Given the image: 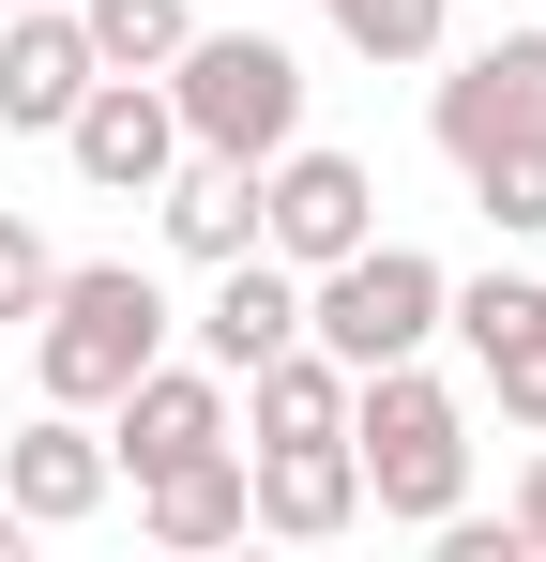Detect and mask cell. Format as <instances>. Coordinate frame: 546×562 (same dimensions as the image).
Instances as JSON below:
<instances>
[{
  "mask_svg": "<svg viewBox=\"0 0 546 562\" xmlns=\"http://www.w3.org/2000/svg\"><path fill=\"white\" fill-rule=\"evenodd\" d=\"M441 335L470 350V380H486L501 426H546V274H455Z\"/></svg>",
  "mask_w": 546,
  "mask_h": 562,
  "instance_id": "ba28073f",
  "label": "cell"
},
{
  "mask_svg": "<svg viewBox=\"0 0 546 562\" xmlns=\"http://www.w3.org/2000/svg\"><path fill=\"white\" fill-rule=\"evenodd\" d=\"M425 137H441V168H501V153H546V31H486V46H455L441 77H425Z\"/></svg>",
  "mask_w": 546,
  "mask_h": 562,
  "instance_id": "5b68a950",
  "label": "cell"
},
{
  "mask_svg": "<svg viewBox=\"0 0 546 562\" xmlns=\"http://www.w3.org/2000/svg\"><path fill=\"white\" fill-rule=\"evenodd\" d=\"M350 457H364V517H395V532H441L455 502H470V395L410 366H364L350 380Z\"/></svg>",
  "mask_w": 546,
  "mask_h": 562,
  "instance_id": "6da1fadb",
  "label": "cell"
},
{
  "mask_svg": "<svg viewBox=\"0 0 546 562\" xmlns=\"http://www.w3.org/2000/svg\"><path fill=\"white\" fill-rule=\"evenodd\" d=\"M46 274H61V244H46V228H31V213L0 198V335H15V319L46 304Z\"/></svg>",
  "mask_w": 546,
  "mask_h": 562,
  "instance_id": "d6986e66",
  "label": "cell"
},
{
  "mask_svg": "<svg viewBox=\"0 0 546 562\" xmlns=\"http://www.w3.org/2000/svg\"><path fill=\"white\" fill-rule=\"evenodd\" d=\"M91 426H106V471H122V486H152V471L213 457V441H243V411H228V380L197 366V350H152V366L122 380V395H106Z\"/></svg>",
  "mask_w": 546,
  "mask_h": 562,
  "instance_id": "8992f818",
  "label": "cell"
},
{
  "mask_svg": "<svg viewBox=\"0 0 546 562\" xmlns=\"http://www.w3.org/2000/svg\"><path fill=\"white\" fill-rule=\"evenodd\" d=\"M77 31H91L106 77H168V46L197 31V0H77Z\"/></svg>",
  "mask_w": 546,
  "mask_h": 562,
  "instance_id": "e0dca14e",
  "label": "cell"
},
{
  "mask_svg": "<svg viewBox=\"0 0 546 562\" xmlns=\"http://www.w3.org/2000/svg\"><path fill=\"white\" fill-rule=\"evenodd\" d=\"M364 228H379V183H364V153H334V137H288V153L259 168V244L288 259V274L350 259Z\"/></svg>",
  "mask_w": 546,
  "mask_h": 562,
  "instance_id": "52a82bcc",
  "label": "cell"
},
{
  "mask_svg": "<svg viewBox=\"0 0 546 562\" xmlns=\"http://www.w3.org/2000/svg\"><path fill=\"white\" fill-rule=\"evenodd\" d=\"M168 106H182V153L273 168L304 137V46L288 31H182L168 46Z\"/></svg>",
  "mask_w": 546,
  "mask_h": 562,
  "instance_id": "3957f363",
  "label": "cell"
},
{
  "mask_svg": "<svg viewBox=\"0 0 546 562\" xmlns=\"http://www.w3.org/2000/svg\"><path fill=\"white\" fill-rule=\"evenodd\" d=\"M106 486H122V471H106V426H91V411H61V395H46V411L0 441V502H15L31 532H77V517H106Z\"/></svg>",
  "mask_w": 546,
  "mask_h": 562,
  "instance_id": "8fae6325",
  "label": "cell"
},
{
  "mask_svg": "<svg viewBox=\"0 0 546 562\" xmlns=\"http://www.w3.org/2000/svg\"><path fill=\"white\" fill-rule=\"evenodd\" d=\"M91 77H106V61H91L77 0H0V122H15V137H61Z\"/></svg>",
  "mask_w": 546,
  "mask_h": 562,
  "instance_id": "7c38bea8",
  "label": "cell"
},
{
  "mask_svg": "<svg viewBox=\"0 0 546 562\" xmlns=\"http://www.w3.org/2000/svg\"><path fill=\"white\" fill-rule=\"evenodd\" d=\"M152 198H168V244L197 259V274L259 244V168H228V153H182V168H168Z\"/></svg>",
  "mask_w": 546,
  "mask_h": 562,
  "instance_id": "9a60e30c",
  "label": "cell"
},
{
  "mask_svg": "<svg viewBox=\"0 0 546 562\" xmlns=\"http://www.w3.org/2000/svg\"><path fill=\"white\" fill-rule=\"evenodd\" d=\"M470 213H486L501 244H546V153H501V168H470Z\"/></svg>",
  "mask_w": 546,
  "mask_h": 562,
  "instance_id": "ac0fdd59",
  "label": "cell"
},
{
  "mask_svg": "<svg viewBox=\"0 0 546 562\" xmlns=\"http://www.w3.org/2000/svg\"><path fill=\"white\" fill-rule=\"evenodd\" d=\"M152 350H182V304L137 274V259H61V274H46V304H31V380H46L61 411H106Z\"/></svg>",
  "mask_w": 546,
  "mask_h": 562,
  "instance_id": "7a4b0ae2",
  "label": "cell"
},
{
  "mask_svg": "<svg viewBox=\"0 0 546 562\" xmlns=\"http://www.w3.org/2000/svg\"><path fill=\"white\" fill-rule=\"evenodd\" d=\"M441 259H425V244H379V228H364L350 259H319V274H304V335H319V350H334V366H410V350H425V335H441Z\"/></svg>",
  "mask_w": 546,
  "mask_h": 562,
  "instance_id": "277c9868",
  "label": "cell"
},
{
  "mask_svg": "<svg viewBox=\"0 0 546 562\" xmlns=\"http://www.w3.org/2000/svg\"><path fill=\"white\" fill-rule=\"evenodd\" d=\"M319 31H334L350 61H379V77H410V61L455 46V0H319Z\"/></svg>",
  "mask_w": 546,
  "mask_h": 562,
  "instance_id": "2e32d148",
  "label": "cell"
},
{
  "mask_svg": "<svg viewBox=\"0 0 546 562\" xmlns=\"http://www.w3.org/2000/svg\"><path fill=\"white\" fill-rule=\"evenodd\" d=\"M61 168H77L91 198H152V183L182 168V106H168V77H91L77 122H61Z\"/></svg>",
  "mask_w": 546,
  "mask_h": 562,
  "instance_id": "9c48e42d",
  "label": "cell"
},
{
  "mask_svg": "<svg viewBox=\"0 0 546 562\" xmlns=\"http://www.w3.org/2000/svg\"><path fill=\"white\" fill-rule=\"evenodd\" d=\"M15 548H31V517H15V502H0V562H15Z\"/></svg>",
  "mask_w": 546,
  "mask_h": 562,
  "instance_id": "44dd1931",
  "label": "cell"
},
{
  "mask_svg": "<svg viewBox=\"0 0 546 562\" xmlns=\"http://www.w3.org/2000/svg\"><path fill=\"white\" fill-rule=\"evenodd\" d=\"M137 532H152L168 562H197V548H243V441H213V457L152 471V486H137Z\"/></svg>",
  "mask_w": 546,
  "mask_h": 562,
  "instance_id": "5bb4252c",
  "label": "cell"
},
{
  "mask_svg": "<svg viewBox=\"0 0 546 562\" xmlns=\"http://www.w3.org/2000/svg\"><path fill=\"white\" fill-rule=\"evenodd\" d=\"M501 532L546 562V426H532V471H516V502H501Z\"/></svg>",
  "mask_w": 546,
  "mask_h": 562,
  "instance_id": "ffe728a7",
  "label": "cell"
},
{
  "mask_svg": "<svg viewBox=\"0 0 546 562\" xmlns=\"http://www.w3.org/2000/svg\"><path fill=\"white\" fill-rule=\"evenodd\" d=\"M182 335H197V366H213V380L273 366V350L304 335V274H288L273 244H243V259H213V289H197V319H182Z\"/></svg>",
  "mask_w": 546,
  "mask_h": 562,
  "instance_id": "4fadbf2b",
  "label": "cell"
},
{
  "mask_svg": "<svg viewBox=\"0 0 546 562\" xmlns=\"http://www.w3.org/2000/svg\"><path fill=\"white\" fill-rule=\"evenodd\" d=\"M350 517H364V457H350V426H334V441H243V532L334 548Z\"/></svg>",
  "mask_w": 546,
  "mask_h": 562,
  "instance_id": "30bf717a",
  "label": "cell"
}]
</instances>
